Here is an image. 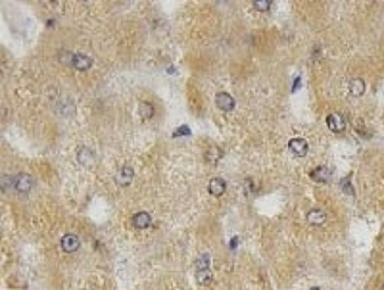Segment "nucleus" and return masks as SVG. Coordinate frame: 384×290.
<instances>
[{
	"label": "nucleus",
	"instance_id": "f257e3e1",
	"mask_svg": "<svg viewBox=\"0 0 384 290\" xmlns=\"http://www.w3.org/2000/svg\"><path fill=\"white\" fill-rule=\"evenodd\" d=\"M8 183L12 185V189H16L18 193H29L33 189V179L27 173H18L14 177H8Z\"/></svg>",
	"mask_w": 384,
	"mask_h": 290
},
{
	"label": "nucleus",
	"instance_id": "f03ea898",
	"mask_svg": "<svg viewBox=\"0 0 384 290\" xmlns=\"http://www.w3.org/2000/svg\"><path fill=\"white\" fill-rule=\"evenodd\" d=\"M60 246H62V250H64L65 254H75L81 248V238L77 234H73V232H67V234L62 236Z\"/></svg>",
	"mask_w": 384,
	"mask_h": 290
},
{
	"label": "nucleus",
	"instance_id": "7ed1b4c3",
	"mask_svg": "<svg viewBox=\"0 0 384 290\" xmlns=\"http://www.w3.org/2000/svg\"><path fill=\"white\" fill-rule=\"evenodd\" d=\"M326 125H328V129L332 131V133H342V131L346 129L348 121H346V117L342 114L332 112V114L326 116Z\"/></svg>",
	"mask_w": 384,
	"mask_h": 290
},
{
	"label": "nucleus",
	"instance_id": "20e7f679",
	"mask_svg": "<svg viewBox=\"0 0 384 290\" xmlns=\"http://www.w3.org/2000/svg\"><path fill=\"white\" fill-rule=\"evenodd\" d=\"M288 148L292 150V154H294V156L304 158V156L307 154V150H309V144H307V140H306V138H292V140L288 142Z\"/></svg>",
	"mask_w": 384,
	"mask_h": 290
},
{
	"label": "nucleus",
	"instance_id": "39448f33",
	"mask_svg": "<svg viewBox=\"0 0 384 290\" xmlns=\"http://www.w3.org/2000/svg\"><path fill=\"white\" fill-rule=\"evenodd\" d=\"M69 65L75 67V69H79V71H85V69H89V67L93 65V58L87 56V54H81V52H73L71 64Z\"/></svg>",
	"mask_w": 384,
	"mask_h": 290
},
{
	"label": "nucleus",
	"instance_id": "423d86ee",
	"mask_svg": "<svg viewBox=\"0 0 384 290\" xmlns=\"http://www.w3.org/2000/svg\"><path fill=\"white\" fill-rule=\"evenodd\" d=\"M131 223H133L134 229L144 231V229H148V227L152 225V215H150L148 212H138V213H134V215L131 217Z\"/></svg>",
	"mask_w": 384,
	"mask_h": 290
},
{
	"label": "nucleus",
	"instance_id": "0eeeda50",
	"mask_svg": "<svg viewBox=\"0 0 384 290\" xmlns=\"http://www.w3.org/2000/svg\"><path fill=\"white\" fill-rule=\"evenodd\" d=\"M215 104H217V108L223 110V112H232L234 106H236L234 98L230 97L229 93H219V95L215 97Z\"/></svg>",
	"mask_w": 384,
	"mask_h": 290
},
{
	"label": "nucleus",
	"instance_id": "6e6552de",
	"mask_svg": "<svg viewBox=\"0 0 384 290\" xmlns=\"http://www.w3.org/2000/svg\"><path fill=\"white\" fill-rule=\"evenodd\" d=\"M330 177H332V171H330V167H326V165H317V167L311 171V179H313L315 183H328Z\"/></svg>",
	"mask_w": 384,
	"mask_h": 290
},
{
	"label": "nucleus",
	"instance_id": "1a4fd4ad",
	"mask_svg": "<svg viewBox=\"0 0 384 290\" xmlns=\"http://www.w3.org/2000/svg\"><path fill=\"white\" fill-rule=\"evenodd\" d=\"M227 191V183H225L223 179H219V177H213L211 181H210V185H208V193L211 194V196H221V194Z\"/></svg>",
	"mask_w": 384,
	"mask_h": 290
},
{
	"label": "nucleus",
	"instance_id": "9d476101",
	"mask_svg": "<svg viewBox=\"0 0 384 290\" xmlns=\"http://www.w3.org/2000/svg\"><path fill=\"white\" fill-rule=\"evenodd\" d=\"M133 177H134V173H133L131 167H121L119 173L115 175V183H117L119 187H127V185H131Z\"/></svg>",
	"mask_w": 384,
	"mask_h": 290
},
{
	"label": "nucleus",
	"instance_id": "9b49d317",
	"mask_svg": "<svg viewBox=\"0 0 384 290\" xmlns=\"http://www.w3.org/2000/svg\"><path fill=\"white\" fill-rule=\"evenodd\" d=\"M306 219H307V223L309 225H323L325 221H326V213L323 212V210H311V212H307V215H306Z\"/></svg>",
	"mask_w": 384,
	"mask_h": 290
},
{
	"label": "nucleus",
	"instance_id": "f8f14e48",
	"mask_svg": "<svg viewBox=\"0 0 384 290\" xmlns=\"http://www.w3.org/2000/svg\"><path fill=\"white\" fill-rule=\"evenodd\" d=\"M348 91H350L352 97H355V98L361 97V95L365 93V81H363V79H352Z\"/></svg>",
	"mask_w": 384,
	"mask_h": 290
},
{
	"label": "nucleus",
	"instance_id": "ddd939ff",
	"mask_svg": "<svg viewBox=\"0 0 384 290\" xmlns=\"http://www.w3.org/2000/svg\"><path fill=\"white\" fill-rule=\"evenodd\" d=\"M77 160H79V163L81 165H91L93 161H95V156H93V152L89 150V148H79L77 150Z\"/></svg>",
	"mask_w": 384,
	"mask_h": 290
},
{
	"label": "nucleus",
	"instance_id": "4468645a",
	"mask_svg": "<svg viewBox=\"0 0 384 290\" xmlns=\"http://www.w3.org/2000/svg\"><path fill=\"white\" fill-rule=\"evenodd\" d=\"M140 116H142V119H152L154 117V106L150 102H142L140 104Z\"/></svg>",
	"mask_w": 384,
	"mask_h": 290
},
{
	"label": "nucleus",
	"instance_id": "2eb2a0df",
	"mask_svg": "<svg viewBox=\"0 0 384 290\" xmlns=\"http://www.w3.org/2000/svg\"><path fill=\"white\" fill-rule=\"evenodd\" d=\"M206 158L211 161V163H215V161L221 158V150H219V148H210L208 154H206Z\"/></svg>",
	"mask_w": 384,
	"mask_h": 290
},
{
	"label": "nucleus",
	"instance_id": "dca6fc26",
	"mask_svg": "<svg viewBox=\"0 0 384 290\" xmlns=\"http://www.w3.org/2000/svg\"><path fill=\"white\" fill-rule=\"evenodd\" d=\"M254 8H256L257 12H267L271 8V2L269 0H256L254 2Z\"/></svg>",
	"mask_w": 384,
	"mask_h": 290
},
{
	"label": "nucleus",
	"instance_id": "f3484780",
	"mask_svg": "<svg viewBox=\"0 0 384 290\" xmlns=\"http://www.w3.org/2000/svg\"><path fill=\"white\" fill-rule=\"evenodd\" d=\"M311 290H321V289H317V287H315V289H311Z\"/></svg>",
	"mask_w": 384,
	"mask_h": 290
},
{
	"label": "nucleus",
	"instance_id": "a211bd4d",
	"mask_svg": "<svg viewBox=\"0 0 384 290\" xmlns=\"http://www.w3.org/2000/svg\"><path fill=\"white\" fill-rule=\"evenodd\" d=\"M383 290H384V285H383Z\"/></svg>",
	"mask_w": 384,
	"mask_h": 290
}]
</instances>
